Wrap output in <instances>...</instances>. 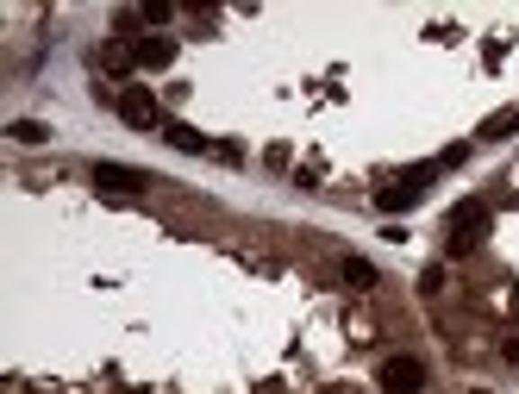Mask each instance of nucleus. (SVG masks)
<instances>
[{"label": "nucleus", "instance_id": "nucleus-1", "mask_svg": "<svg viewBox=\"0 0 519 394\" xmlns=\"http://www.w3.org/2000/svg\"><path fill=\"white\" fill-rule=\"evenodd\" d=\"M444 232H451V238H444V251H451V257H470V251H476V238L488 232V207H482V201H457V207H451V219H444Z\"/></svg>", "mask_w": 519, "mask_h": 394}, {"label": "nucleus", "instance_id": "nucleus-2", "mask_svg": "<svg viewBox=\"0 0 519 394\" xmlns=\"http://www.w3.org/2000/svg\"><path fill=\"white\" fill-rule=\"evenodd\" d=\"M438 175V163H419V169H407V175H394L389 188H376V207L382 213H407V207H419L425 201V182Z\"/></svg>", "mask_w": 519, "mask_h": 394}, {"label": "nucleus", "instance_id": "nucleus-3", "mask_svg": "<svg viewBox=\"0 0 519 394\" xmlns=\"http://www.w3.org/2000/svg\"><path fill=\"white\" fill-rule=\"evenodd\" d=\"M376 382H382V394H419L425 389V363L419 357H389Z\"/></svg>", "mask_w": 519, "mask_h": 394}, {"label": "nucleus", "instance_id": "nucleus-4", "mask_svg": "<svg viewBox=\"0 0 519 394\" xmlns=\"http://www.w3.org/2000/svg\"><path fill=\"white\" fill-rule=\"evenodd\" d=\"M120 120H126V126H138V131H150V126H169L150 88H126V94H120Z\"/></svg>", "mask_w": 519, "mask_h": 394}, {"label": "nucleus", "instance_id": "nucleus-5", "mask_svg": "<svg viewBox=\"0 0 519 394\" xmlns=\"http://www.w3.org/2000/svg\"><path fill=\"white\" fill-rule=\"evenodd\" d=\"M94 188H107V194H138V188H150V175H144V169H126V163H94Z\"/></svg>", "mask_w": 519, "mask_h": 394}, {"label": "nucleus", "instance_id": "nucleus-6", "mask_svg": "<svg viewBox=\"0 0 519 394\" xmlns=\"http://www.w3.org/2000/svg\"><path fill=\"white\" fill-rule=\"evenodd\" d=\"M131 57H138V69H169L175 63V38H138Z\"/></svg>", "mask_w": 519, "mask_h": 394}, {"label": "nucleus", "instance_id": "nucleus-7", "mask_svg": "<svg viewBox=\"0 0 519 394\" xmlns=\"http://www.w3.org/2000/svg\"><path fill=\"white\" fill-rule=\"evenodd\" d=\"M163 138H169L175 150H188V157H201V150H207V138H201L194 126H182V120H169V126H163Z\"/></svg>", "mask_w": 519, "mask_h": 394}, {"label": "nucleus", "instance_id": "nucleus-8", "mask_svg": "<svg viewBox=\"0 0 519 394\" xmlns=\"http://www.w3.org/2000/svg\"><path fill=\"white\" fill-rule=\"evenodd\" d=\"M101 69H107V76H131V69H138L131 44H107V50H101Z\"/></svg>", "mask_w": 519, "mask_h": 394}, {"label": "nucleus", "instance_id": "nucleus-9", "mask_svg": "<svg viewBox=\"0 0 519 394\" xmlns=\"http://www.w3.org/2000/svg\"><path fill=\"white\" fill-rule=\"evenodd\" d=\"M6 138H13V144H44V138H50V126H44V120H13V126H6Z\"/></svg>", "mask_w": 519, "mask_h": 394}, {"label": "nucleus", "instance_id": "nucleus-10", "mask_svg": "<svg viewBox=\"0 0 519 394\" xmlns=\"http://www.w3.org/2000/svg\"><path fill=\"white\" fill-rule=\"evenodd\" d=\"M345 282H351V288H376V263L345 257Z\"/></svg>", "mask_w": 519, "mask_h": 394}, {"label": "nucleus", "instance_id": "nucleus-11", "mask_svg": "<svg viewBox=\"0 0 519 394\" xmlns=\"http://www.w3.org/2000/svg\"><path fill=\"white\" fill-rule=\"evenodd\" d=\"M507 131H519V107H501V113L482 126V138H507Z\"/></svg>", "mask_w": 519, "mask_h": 394}, {"label": "nucleus", "instance_id": "nucleus-12", "mask_svg": "<svg viewBox=\"0 0 519 394\" xmlns=\"http://www.w3.org/2000/svg\"><path fill=\"white\" fill-rule=\"evenodd\" d=\"M169 13H175L169 0H144V6H138V19H144V25H169Z\"/></svg>", "mask_w": 519, "mask_h": 394}, {"label": "nucleus", "instance_id": "nucleus-13", "mask_svg": "<svg viewBox=\"0 0 519 394\" xmlns=\"http://www.w3.org/2000/svg\"><path fill=\"white\" fill-rule=\"evenodd\" d=\"M463 157H470V144H451V150H438V169H457Z\"/></svg>", "mask_w": 519, "mask_h": 394}, {"label": "nucleus", "instance_id": "nucleus-14", "mask_svg": "<svg viewBox=\"0 0 519 394\" xmlns=\"http://www.w3.org/2000/svg\"><path fill=\"white\" fill-rule=\"evenodd\" d=\"M257 394H282V389H275V382H263V389H257Z\"/></svg>", "mask_w": 519, "mask_h": 394}]
</instances>
